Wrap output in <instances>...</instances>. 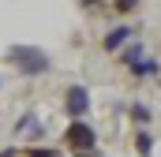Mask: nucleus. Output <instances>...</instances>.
<instances>
[{
    "label": "nucleus",
    "instance_id": "5",
    "mask_svg": "<svg viewBox=\"0 0 161 157\" xmlns=\"http://www.w3.org/2000/svg\"><path fill=\"white\" fill-rule=\"evenodd\" d=\"M135 38V26H127V23H120V26H113L109 34H105V41H101V49L105 52H120L127 41Z\"/></svg>",
    "mask_w": 161,
    "mask_h": 157
},
{
    "label": "nucleus",
    "instance_id": "1",
    "mask_svg": "<svg viewBox=\"0 0 161 157\" xmlns=\"http://www.w3.org/2000/svg\"><path fill=\"white\" fill-rule=\"evenodd\" d=\"M8 64L19 71V75H26V78H38L45 75L53 64H49V56L41 52V49H34V45H11L8 49Z\"/></svg>",
    "mask_w": 161,
    "mask_h": 157
},
{
    "label": "nucleus",
    "instance_id": "6",
    "mask_svg": "<svg viewBox=\"0 0 161 157\" xmlns=\"http://www.w3.org/2000/svg\"><path fill=\"white\" fill-rule=\"evenodd\" d=\"M15 135L19 138H38V135H45V123L38 120V112H23L19 123H15Z\"/></svg>",
    "mask_w": 161,
    "mask_h": 157
},
{
    "label": "nucleus",
    "instance_id": "3",
    "mask_svg": "<svg viewBox=\"0 0 161 157\" xmlns=\"http://www.w3.org/2000/svg\"><path fill=\"white\" fill-rule=\"evenodd\" d=\"M120 60H124V68H127L135 78H158L161 75V60L146 56V49L135 45V41H127V49L120 52Z\"/></svg>",
    "mask_w": 161,
    "mask_h": 157
},
{
    "label": "nucleus",
    "instance_id": "9",
    "mask_svg": "<svg viewBox=\"0 0 161 157\" xmlns=\"http://www.w3.org/2000/svg\"><path fill=\"white\" fill-rule=\"evenodd\" d=\"M139 0H113V8H116V15H127L131 8H135Z\"/></svg>",
    "mask_w": 161,
    "mask_h": 157
},
{
    "label": "nucleus",
    "instance_id": "11",
    "mask_svg": "<svg viewBox=\"0 0 161 157\" xmlns=\"http://www.w3.org/2000/svg\"><path fill=\"white\" fill-rule=\"evenodd\" d=\"M0 157H15V150H0Z\"/></svg>",
    "mask_w": 161,
    "mask_h": 157
},
{
    "label": "nucleus",
    "instance_id": "7",
    "mask_svg": "<svg viewBox=\"0 0 161 157\" xmlns=\"http://www.w3.org/2000/svg\"><path fill=\"white\" fill-rule=\"evenodd\" d=\"M135 154L139 157H154V135H150L146 127L135 131Z\"/></svg>",
    "mask_w": 161,
    "mask_h": 157
},
{
    "label": "nucleus",
    "instance_id": "12",
    "mask_svg": "<svg viewBox=\"0 0 161 157\" xmlns=\"http://www.w3.org/2000/svg\"><path fill=\"white\" fill-rule=\"evenodd\" d=\"M82 4H94V0H82Z\"/></svg>",
    "mask_w": 161,
    "mask_h": 157
},
{
    "label": "nucleus",
    "instance_id": "8",
    "mask_svg": "<svg viewBox=\"0 0 161 157\" xmlns=\"http://www.w3.org/2000/svg\"><path fill=\"white\" fill-rule=\"evenodd\" d=\"M127 116H131V123H139V127H146V123L154 120V109H150V105H142V101H135V105L127 109Z\"/></svg>",
    "mask_w": 161,
    "mask_h": 157
},
{
    "label": "nucleus",
    "instance_id": "2",
    "mask_svg": "<svg viewBox=\"0 0 161 157\" xmlns=\"http://www.w3.org/2000/svg\"><path fill=\"white\" fill-rule=\"evenodd\" d=\"M64 142H68V150H71L75 157H101V154H94V146H97V131H94L86 120H71V123H68Z\"/></svg>",
    "mask_w": 161,
    "mask_h": 157
},
{
    "label": "nucleus",
    "instance_id": "10",
    "mask_svg": "<svg viewBox=\"0 0 161 157\" xmlns=\"http://www.w3.org/2000/svg\"><path fill=\"white\" fill-rule=\"evenodd\" d=\"M26 157H60V154H56V150H45V146H41V150H26Z\"/></svg>",
    "mask_w": 161,
    "mask_h": 157
},
{
    "label": "nucleus",
    "instance_id": "4",
    "mask_svg": "<svg viewBox=\"0 0 161 157\" xmlns=\"http://www.w3.org/2000/svg\"><path fill=\"white\" fill-rule=\"evenodd\" d=\"M64 112L71 120H82L90 112V90H86L82 82H71V86L64 90Z\"/></svg>",
    "mask_w": 161,
    "mask_h": 157
}]
</instances>
